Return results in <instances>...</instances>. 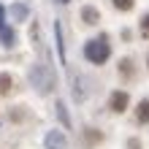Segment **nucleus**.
Listing matches in <instances>:
<instances>
[{"mask_svg": "<svg viewBox=\"0 0 149 149\" xmlns=\"http://www.w3.org/2000/svg\"><path fill=\"white\" fill-rule=\"evenodd\" d=\"M109 54H111V49H109V43H106V38H98V41H90L84 46V57L90 60V63H95V65H100V63H106L109 60Z\"/></svg>", "mask_w": 149, "mask_h": 149, "instance_id": "obj_1", "label": "nucleus"}, {"mask_svg": "<svg viewBox=\"0 0 149 149\" xmlns=\"http://www.w3.org/2000/svg\"><path fill=\"white\" fill-rule=\"evenodd\" d=\"M30 81L38 87V92H46L49 87H54V76H52L43 65H36V68L30 71Z\"/></svg>", "mask_w": 149, "mask_h": 149, "instance_id": "obj_2", "label": "nucleus"}, {"mask_svg": "<svg viewBox=\"0 0 149 149\" xmlns=\"http://www.w3.org/2000/svg\"><path fill=\"white\" fill-rule=\"evenodd\" d=\"M111 109L117 111V114L125 111V109H127V92H114V95H111Z\"/></svg>", "mask_w": 149, "mask_h": 149, "instance_id": "obj_3", "label": "nucleus"}, {"mask_svg": "<svg viewBox=\"0 0 149 149\" xmlns=\"http://www.w3.org/2000/svg\"><path fill=\"white\" fill-rule=\"evenodd\" d=\"M46 146H49V149H63V146H65V136L57 133V130H52V133L46 136Z\"/></svg>", "mask_w": 149, "mask_h": 149, "instance_id": "obj_4", "label": "nucleus"}, {"mask_svg": "<svg viewBox=\"0 0 149 149\" xmlns=\"http://www.w3.org/2000/svg\"><path fill=\"white\" fill-rule=\"evenodd\" d=\"M136 119L141 122V125H146V122H149V100H141V103H138V111H136Z\"/></svg>", "mask_w": 149, "mask_h": 149, "instance_id": "obj_5", "label": "nucleus"}, {"mask_svg": "<svg viewBox=\"0 0 149 149\" xmlns=\"http://www.w3.org/2000/svg\"><path fill=\"white\" fill-rule=\"evenodd\" d=\"M81 19H84L87 24H95V22H98V11H95V8H90V6H87L84 11H81Z\"/></svg>", "mask_w": 149, "mask_h": 149, "instance_id": "obj_6", "label": "nucleus"}, {"mask_svg": "<svg viewBox=\"0 0 149 149\" xmlns=\"http://www.w3.org/2000/svg\"><path fill=\"white\" fill-rule=\"evenodd\" d=\"M11 76H8V73H0V95H6L8 90H11Z\"/></svg>", "mask_w": 149, "mask_h": 149, "instance_id": "obj_7", "label": "nucleus"}, {"mask_svg": "<svg viewBox=\"0 0 149 149\" xmlns=\"http://www.w3.org/2000/svg\"><path fill=\"white\" fill-rule=\"evenodd\" d=\"M0 38L6 41V46H11V43H14V30H6V27H0Z\"/></svg>", "mask_w": 149, "mask_h": 149, "instance_id": "obj_8", "label": "nucleus"}, {"mask_svg": "<svg viewBox=\"0 0 149 149\" xmlns=\"http://www.w3.org/2000/svg\"><path fill=\"white\" fill-rule=\"evenodd\" d=\"M114 6H117L119 11H130V8H133V0H114Z\"/></svg>", "mask_w": 149, "mask_h": 149, "instance_id": "obj_9", "label": "nucleus"}, {"mask_svg": "<svg viewBox=\"0 0 149 149\" xmlns=\"http://www.w3.org/2000/svg\"><path fill=\"white\" fill-rule=\"evenodd\" d=\"M11 14L16 16V19H24V16H27V8H24V6H14V8H11Z\"/></svg>", "mask_w": 149, "mask_h": 149, "instance_id": "obj_10", "label": "nucleus"}, {"mask_svg": "<svg viewBox=\"0 0 149 149\" xmlns=\"http://www.w3.org/2000/svg\"><path fill=\"white\" fill-rule=\"evenodd\" d=\"M57 111H60V119H63L65 125H68L71 119H68V111H65V106H63V103H57Z\"/></svg>", "mask_w": 149, "mask_h": 149, "instance_id": "obj_11", "label": "nucleus"}, {"mask_svg": "<svg viewBox=\"0 0 149 149\" xmlns=\"http://www.w3.org/2000/svg\"><path fill=\"white\" fill-rule=\"evenodd\" d=\"M141 27H144V36H149V14L144 16V22H141Z\"/></svg>", "mask_w": 149, "mask_h": 149, "instance_id": "obj_12", "label": "nucleus"}, {"mask_svg": "<svg viewBox=\"0 0 149 149\" xmlns=\"http://www.w3.org/2000/svg\"><path fill=\"white\" fill-rule=\"evenodd\" d=\"M122 73H125V76L130 73V60H122Z\"/></svg>", "mask_w": 149, "mask_h": 149, "instance_id": "obj_13", "label": "nucleus"}, {"mask_svg": "<svg viewBox=\"0 0 149 149\" xmlns=\"http://www.w3.org/2000/svg\"><path fill=\"white\" fill-rule=\"evenodd\" d=\"M127 146H130V149H141V144H138L136 138H130V141H127Z\"/></svg>", "mask_w": 149, "mask_h": 149, "instance_id": "obj_14", "label": "nucleus"}, {"mask_svg": "<svg viewBox=\"0 0 149 149\" xmlns=\"http://www.w3.org/2000/svg\"><path fill=\"white\" fill-rule=\"evenodd\" d=\"M3 16H6V8L0 6V27H3Z\"/></svg>", "mask_w": 149, "mask_h": 149, "instance_id": "obj_15", "label": "nucleus"}, {"mask_svg": "<svg viewBox=\"0 0 149 149\" xmlns=\"http://www.w3.org/2000/svg\"><path fill=\"white\" fill-rule=\"evenodd\" d=\"M60 3H71V0H60Z\"/></svg>", "mask_w": 149, "mask_h": 149, "instance_id": "obj_16", "label": "nucleus"}]
</instances>
